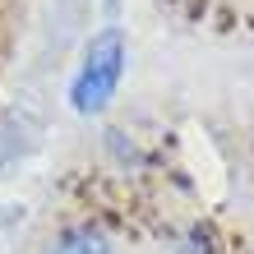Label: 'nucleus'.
Returning a JSON list of instances; mask_svg holds the SVG:
<instances>
[{"instance_id":"2","label":"nucleus","mask_w":254,"mask_h":254,"mask_svg":"<svg viewBox=\"0 0 254 254\" xmlns=\"http://www.w3.org/2000/svg\"><path fill=\"white\" fill-rule=\"evenodd\" d=\"M42 254H116L111 236L97 227V222H74V227H61L51 236Z\"/></svg>"},{"instance_id":"3","label":"nucleus","mask_w":254,"mask_h":254,"mask_svg":"<svg viewBox=\"0 0 254 254\" xmlns=\"http://www.w3.org/2000/svg\"><path fill=\"white\" fill-rule=\"evenodd\" d=\"M33 143H37V125L28 121V116H19V111L0 116V171L14 167L19 157H28Z\"/></svg>"},{"instance_id":"1","label":"nucleus","mask_w":254,"mask_h":254,"mask_svg":"<svg viewBox=\"0 0 254 254\" xmlns=\"http://www.w3.org/2000/svg\"><path fill=\"white\" fill-rule=\"evenodd\" d=\"M125 79V33L121 28H102V33L83 47L79 65L69 79V107L79 116L107 111V102L116 97V88Z\"/></svg>"}]
</instances>
